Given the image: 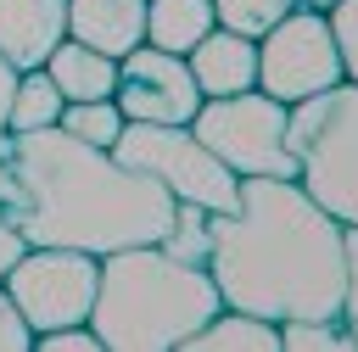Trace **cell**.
<instances>
[{
	"mask_svg": "<svg viewBox=\"0 0 358 352\" xmlns=\"http://www.w3.org/2000/svg\"><path fill=\"white\" fill-rule=\"evenodd\" d=\"M341 223L296 184L246 173L235 212L207 218V274L224 307L257 318H336L347 246Z\"/></svg>",
	"mask_w": 358,
	"mask_h": 352,
	"instance_id": "cell-1",
	"label": "cell"
},
{
	"mask_svg": "<svg viewBox=\"0 0 358 352\" xmlns=\"http://www.w3.org/2000/svg\"><path fill=\"white\" fill-rule=\"evenodd\" d=\"M6 168L17 179V201L6 207L28 246H73L90 257L151 246L173 223V196L151 179L123 168L112 151L73 140L67 129L11 134Z\"/></svg>",
	"mask_w": 358,
	"mask_h": 352,
	"instance_id": "cell-2",
	"label": "cell"
},
{
	"mask_svg": "<svg viewBox=\"0 0 358 352\" xmlns=\"http://www.w3.org/2000/svg\"><path fill=\"white\" fill-rule=\"evenodd\" d=\"M224 307L201 263L173 257L162 240L123 246L101 257V285L90 324L106 352H173Z\"/></svg>",
	"mask_w": 358,
	"mask_h": 352,
	"instance_id": "cell-3",
	"label": "cell"
},
{
	"mask_svg": "<svg viewBox=\"0 0 358 352\" xmlns=\"http://www.w3.org/2000/svg\"><path fill=\"white\" fill-rule=\"evenodd\" d=\"M296 184L341 223L358 229V84H330L285 112Z\"/></svg>",
	"mask_w": 358,
	"mask_h": 352,
	"instance_id": "cell-4",
	"label": "cell"
},
{
	"mask_svg": "<svg viewBox=\"0 0 358 352\" xmlns=\"http://www.w3.org/2000/svg\"><path fill=\"white\" fill-rule=\"evenodd\" d=\"M112 156L134 173H151L173 201H190L207 212H235L241 201V173H229L190 134V123H123V134L112 140Z\"/></svg>",
	"mask_w": 358,
	"mask_h": 352,
	"instance_id": "cell-5",
	"label": "cell"
},
{
	"mask_svg": "<svg viewBox=\"0 0 358 352\" xmlns=\"http://www.w3.org/2000/svg\"><path fill=\"white\" fill-rule=\"evenodd\" d=\"M285 101L263 95V89H241V95H213L196 106L190 134L229 168V173H268V179H296V156L285 145Z\"/></svg>",
	"mask_w": 358,
	"mask_h": 352,
	"instance_id": "cell-6",
	"label": "cell"
},
{
	"mask_svg": "<svg viewBox=\"0 0 358 352\" xmlns=\"http://www.w3.org/2000/svg\"><path fill=\"white\" fill-rule=\"evenodd\" d=\"M11 302L22 307V318L39 330H62V324H90L95 307V285H101V257L73 251V246H28L6 279Z\"/></svg>",
	"mask_w": 358,
	"mask_h": 352,
	"instance_id": "cell-7",
	"label": "cell"
},
{
	"mask_svg": "<svg viewBox=\"0 0 358 352\" xmlns=\"http://www.w3.org/2000/svg\"><path fill=\"white\" fill-rule=\"evenodd\" d=\"M330 84H341V56H336L324 11H308V6L285 11L257 39V89L296 106V101H308Z\"/></svg>",
	"mask_w": 358,
	"mask_h": 352,
	"instance_id": "cell-8",
	"label": "cell"
},
{
	"mask_svg": "<svg viewBox=\"0 0 358 352\" xmlns=\"http://www.w3.org/2000/svg\"><path fill=\"white\" fill-rule=\"evenodd\" d=\"M117 112L129 123H190L201 106V89L190 78V61L157 45H134L129 56H117V89H112Z\"/></svg>",
	"mask_w": 358,
	"mask_h": 352,
	"instance_id": "cell-9",
	"label": "cell"
},
{
	"mask_svg": "<svg viewBox=\"0 0 358 352\" xmlns=\"http://www.w3.org/2000/svg\"><path fill=\"white\" fill-rule=\"evenodd\" d=\"M67 39V0H0V56L28 73Z\"/></svg>",
	"mask_w": 358,
	"mask_h": 352,
	"instance_id": "cell-10",
	"label": "cell"
},
{
	"mask_svg": "<svg viewBox=\"0 0 358 352\" xmlns=\"http://www.w3.org/2000/svg\"><path fill=\"white\" fill-rule=\"evenodd\" d=\"M185 61H190V78H196L201 101L257 89V39H246V34L207 28V34L185 50Z\"/></svg>",
	"mask_w": 358,
	"mask_h": 352,
	"instance_id": "cell-11",
	"label": "cell"
},
{
	"mask_svg": "<svg viewBox=\"0 0 358 352\" xmlns=\"http://www.w3.org/2000/svg\"><path fill=\"white\" fill-rule=\"evenodd\" d=\"M67 39L101 56H129L145 39V0H67Z\"/></svg>",
	"mask_w": 358,
	"mask_h": 352,
	"instance_id": "cell-12",
	"label": "cell"
},
{
	"mask_svg": "<svg viewBox=\"0 0 358 352\" xmlns=\"http://www.w3.org/2000/svg\"><path fill=\"white\" fill-rule=\"evenodd\" d=\"M45 73L62 89V101H112L117 89V56H101L84 39H62L45 56Z\"/></svg>",
	"mask_w": 358,
	"mask_h": 352,
	"instance_id": "cell-13",
	"label": "cell"
},
{
	"mask_svg": "<svg viewBox=\"0 0 358 352\" xmlns=\"http://www.w3.org/2000/svg\"><path fill=\"white\" fill-rule=\"evenodd\" d=\"M185 352H280V324L241 307H218L196 335H185Z\"/></svg>",
	"mask_w": 358,
	"mask_h": 352,
	"instance_id": "cell-14",
	"label": "cell"
},
{
	"mask_svg": "<svg viewBox=\"0 0 358 352\" xmlns=\"http://www.w3.org/2000/svg\"><path fill=\"white\" fill-rule=\"evenodd\" d=\"M207 28H218L213 0H145V45L185 56Z\"/></svg>",
	"mask_w": 358,
	"mask_h": 352,
	"instance_id": "cell-15",
	"label": "cell"
},
{
	"mask_svg": "<svg viewBox=\"0 0 358 352\" xmlns=\"http://www.w3.org/2000/svg\"><path fill=\"white\" fill-rule=\"evenodd\" d=\"M62 89L50 84L45 67H28L17 73V89H11V112H6V129L11 134H34V129H56L62 123Z\"/></svg>",
	"mask_w": 358,
	"mask_h": 352,
	"instance_id": "cell-16",
	"label": "cell"
},
{
	"mask_svg": "<svg viewBox=\"0 0 358 352\" xmlns=\"http://www.w3.org/2000/svg\"><path fill=\"white\" fill-rule=\"evenodd\" d=\"M123 123H129V117L117 112V101H67L56 129H67V134H73V140H84V145L112 151V140L123 134Z\"/></svg>",
	"mask_w": 358,
	"mask_h": 352,
	"instance_id": "cell-17",
	"label": "cell"
},
{
	"mask_svg": "<svg viewBox=\"0 0 358 352\" xmlns=\"http://www.w3.org/2000/svg\"><path fill=\"white\" fill-rule=\"evenodd\" d=\"M285 11H296V0H213L218 28L246 34V39H263V34H268Z\"/></svg>",
	"mask_w": 358,
	"mask_h": 352,
	"instance_id": "cell-18",
	"label": "cell"
},
{
	"mask_svg": "<svg viewBox=\"0 0 358 352\" xmlns=\"http://www.w3.org/2000/svg\"><path fill=\"white\" fill-rule=\"evenodd\" d=\"M280 352H352V341H347L341 318H285Z\"/></svg>",
	"mask_w": 358,
	"mask_h": 352,
	"instance_id": "cell-19",
	"label": "cell"
},
{
	"mask_svg": "<svg viewBox=\"0 0 358 352\" xmlns=\"http://www.w3.org/2000/svg\"><path fill=\"white\" fill-rule=\"evenodd\" d=\"M207 207H190V201H179L173 207V223H168V235H162V246L173 251V257H185V263H201L207 268Z\"/></svg>",
	"mask_w": 358,
	"mask_h": 352,
	"instance_id": "cell-20",
	"label": "cell"
},
{
	"mask_svg": "<svg viewBox=\"0 0 358 352\" xmlns=\"http://www.w3.org/2000/svg\"><path fill=\"white\" fill-rule=\"evenodd\" d=\"M330 22V39H336V56H341V78L358 84V0H336L324 11Z\"/></svg>",
	"mask_w": 358,
	"mask_h": 352,
	"instance_id": "cell-21",
	"label": "cell"
},
{
	"mask_svg": "<svg viewBox=\"0 0 358 352\" xmlns=\"http://www.w3.org/2000/svg\"><path fill=\"white\" fill-rule=\"evenodd\" d=\"M341 246H347V274H341V330H347V341H352V352H358V229H347L341 235Z\"/></svg>",
	"mask_w": 358,
	"mask_h": 352,
	"instance_id": "cell-22",
	"label": "cell"
},
{
	"mask_svg": "<svg viewBox=\"0 0 358 352\" xmlns=\"http://www.w3.org/2000/svg\"><path fill=\"white\" fill-rule=\"evenodd\" d=\"M34 352H106V346H101L95 324H62V330H39Z\"/></svg>",
	"mask_w": 358,
	"mask_h": 352,
	"instance_id": "cell-23",
	"label": "cell"
},
{
	"mask_svg": "<svg viewBox=\"0 0 358 352\" xmlns=\"http://www.w3.org/2000/svg\"><path fill=\"white\" fill-rule=\"evenodd\" d=\"M0 352H34V324L22 318L6 285H0Z\"/></svg>",
	"mask_w": 358,
	"mask_h": 352,
	"instance_id": "cell-24",
	"label": "cell"
},
{
	"mask_svg": "<svg viewBox=\"0 0 358 352\" xmlns=\"http://www.w3.org/2000/svg\"><path fill=\"white\" fill-rule=\"evenodd\" d=\"M22 251H28V240H22V229L11 223V212L0 207V279H6V268H11Z\"/></svg>",
	"mask_w": 358,
	"mask_h": 352,
	"instance_id": "cell-25",
	"label": "cell"
},
{
	"mask_svg": "<svg viewBox=\"0 0 358 352\" xmlns=\"http://www.w3.org/2000/svg\"><path fill=\"white\" fill-rule=\"evenodd\" d=\"M11 89H17V67L0 56V156H6V145H11V129H6V112H11Z\"/></svg>",
	"mask_w": 358,
	"mask_h": 352,
	"instance_id": "cell-26",
	"label": "cell"
},
{
	"mask_svg": "<svg viewBox=\"0 0 358 352\" xmlns=\"http://www.w3.org/2000/svg\"><path fill=\"white\" fill-rule=\"evenodd\" d=\"M11 201H17V179H11V168L0 156V207H11Z\"/></svg>",
	"mask_w": 358,
	"mask_h": 352,
	"instance_id": "cell-27",
	"label": "cell"
},
{
	"mask_svg": "<svg viewBox=\"0 0 358 352\" xmlns=\"http://www.w3.org/2000/svg\"><path fill=\"white\" fill-rule=\"evenodd\" d=\"M296 6H308V11H330L336 0H296Z\"/></svg>",
	"mask_w": 358,
	"mask_h": 352,
	"instance_id": "cell-28",
	"label": "cell"
}]
</instances>
